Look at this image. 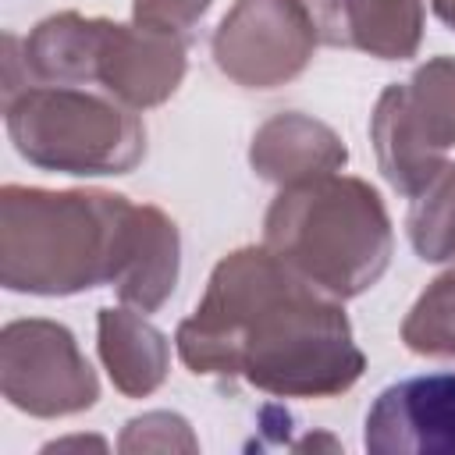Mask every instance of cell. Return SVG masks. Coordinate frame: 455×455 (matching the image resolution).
<instances>
[{
  "label": "cell",
  "mask_w": 455,
  "mask_h": 455,
  "mask_svg": "<svg viewBox=\"0 0 455 455\" xmlns=\"http://www.w3.org/2000/svg\"><path fill=\"white\" fill-rule=\"evenodd\" d=\"M0 391L18 412L60 419L96 405L100 377L64 323L28 316L0 331Z\"/></svg>",
  "instance_id": "cell-7"
},
{
  "label": "cell",
  "mask_w": 455,
  "mask_h": 455,
  "mask_svg": "<svg viewBox=\"0 0 455 455\" xmlns=\"http://www.w3.org/2000/svg\"><path fill=\"white\" fill-rule=\"evenodd\" d=\"M249 164L263 181L281 188L341 171L348 164V149L331 124L299 110H284L256 128L249 142Z\"/></svg>",
  "instance_id": "cell-10"
},
{
  "label": "cell",
  "mask_w": 455,
  "mask_h": 455,
  "mask_svg": "<svg viewBox=\"0 0 455 455\" xmlns=\"http://www.w3.org/2000/svg\"><path fill=\"white\" fill-rule=\"evenodd\" d=\"M405 235L423 263L455 259V160H444V167L412 196Z\"/></svg>",
  "instance_id": "cell-14"
},
{
  "label": "cell",
  "mask_w": 455,
  "mask_h": 455,
  "mask_svg": "<svg viewBox=\"0 0 455 455\" xmlns=\"http://www.w3.org/2000/svg\"><path fill=\"white\" fill-rule=\"evenodd\" d=\"M82 444H96V448H107L100 437H64V441H53V444H46V451H60V448H82Z\"/></svg>",
  "instance_id": "cell-19"
},
{
  "label": "cell",
  "mask_w": 455,
  "mask_h": 455,
  "mask_svg": "<svg viewBox=\"0 0 455 455\" xmlns=\"http://www.w3.org/2000/svg\"><path fill=\"white\" fill-rule=\"evenodd\" d=\"M174 348L192 373L238 377L274 398H334L366 370L341 299L267 245L217 259L203 299L174 331Z\"/></svg>",
  "instance_id": "cell-1"
},
{
  "label": "cell",
  "mask_w": 455,
  "mask_h": 455,
  "mask_svg": "<svg viewBox=\"0 0 455 455\" xmlns=\"http://www.w3.org/2000/svg\"><path fill=\"white\" fill-rule=\"evenodd\" d=\"M32 82L89 85L132 110L167 103L185 78V39L153 25H121L60 11L43 18L25 39Z\"/></svg>",
  "instance_id": "cell-4"
},
{
  "label": "cell",
  "mask_w": 455,
  "mask_h": 455,
  "mask_svg": "<svg viewBox=\"0 0 455 455\" xmlns=\"http://www.w3.org/2000/svg\"><path fill=\"white\" fill-rule=\"evenodd\" d=\"M320 39L377 60H409L423 43V0H320Z\"/></svg>",
  "instance_id": "cell-11"
},
{
  "label": "cell",
  "mask_w": 455,
  "mask_h": 455,
  "mask_svg": "<svg viewBox=\"0 0 455 455\" xmlns=\"http://www.w3.org/2000/svg\"><path fill=\"white\" fill-rule=\"evenodd\" d=\"M320 43L306 0H235L213 28L210 50L224 78L242 89H277L299 78Z\"/></svg>",
  "instance_id": "cell-8"
},
{
  "label": "cell",
  "mask_w": 455,
  "mask_h": 455,
  "mask_svg": "<svg viewBox=\"0 0 455 455\" xmlns=\"http://www.w3.org/2000/svg\"><path fill=\"white\" fill-rule=\"evenodd\" d=\"M213 0H132V21L153 25L164 32H174L181 39L192 36V28L203 21Z\"/></svg>",
  "instance_id": "cell-17"
},
{
  "label": "cell",
  "mask_w": 455,
  "mask_h": 455,
  "mask_svg": "<svg viewBox=\"0 0 455 455\" xmlns=\"http://www.w3.org/2000/svg\"><path fill=\"white\" fill-rule=\"evenodd\" d=\"M263 245L334 299L373 288L395 252L380 192L352 174H320L281 185L263 217Z\"/></svg>",
  "instance_id": "cell-3"
},
{
  "label": "cell",
  "mask_w": 455,
  "mask_h": 455,
  "mask_svg": "<svg viewBox=\"0 0 455 455\" xmlns=\"http://www.w3.org/2000/svg\"><path fill=\"white\" fill-rule=\"evenodd\" d=\"M370 142L384 181L412 199L455 146V57H430L409 82L384 85L370 114Z\"/></svg>",
  "instance_id": "cell-6"
},
{
  "label": "cell",
  "mask_w": 455,
  "mask_h": 455,
  "mask_svg": "<svg viewBox=\"0 0 455 455\" xmlns=\"http://www.w3.org/2000/svg\"><path fill=\"white\" fill-rule=\"evenodd\" d=\"M139 203L103 188H0V284L21 295H78L117 284Z\"/></svg>",
  "instance_id": "cell-2"
},
{
  "label": "cell",
  "mask_w": 455,
  "mask_h": 455,
  "mask_svg": "<svg viewBox=\"0 0 455 455\" xmlns=\"http://www.w3.org/2000/svg\"><path fill=\"white\" fill-rule=\"evenodd\" d=\"M178 270H181L178 224L160 206L142 203L135 213V231H132L124 270L114 284L117 299L139 313H156L171 299L178 284Z\"/></svg>",
  "instance_id": "cell-13"
},
{
  "label": "cell",
  "mask_w": 455,
  "mask_h": 455,
  "mask_svg": "<svg viewBox=\"0 0 455 455\" xmlns=\"http://www.w3.org/2000/svg\"><path fill=\"white\" fill-rule=\"evenodd\" d=\"M402 341L416 355L455 359V259L437 274L402 320Z\"/></svg>",
  "instance_id": "cell-15"
},
{
  "label": "cell",
  "mask_w": 455,
  "mask_h": 455,
  "mask_svg": "<svg viewBox=\"0 0 455 455\" xmlns=\"http://www.w3.org/2000/svg\"><path fill=\"white\" fill-rule=\"evenodd\" d=\"M117 451H199V437L192 434L188 419L167 409L142 412L124 423L117 437Z\"/></svg>",
  "instance_id": "cell-16"
},
{
  "label": "cell",
  "mask_w": 455,
  "mask_h": 455,
  "mask_svg": "<svg viewBox=\"0 0 455 455\" xmlns=\"http://www.w3.org/2000/svg\"><path fill=\"white\" fill-rule=\"evenodd\" d=\"M7 135L21 160L39 171L100 178L128 174L146 156L142 117L89 85H46L4 100Z\"/></svg>",
  "instance_id": "cell-5"
},
{
  "label": "cell",
  "mask_w": 455,
  "mask_h": 455,
  "mask_svg": "<svg viewBox=\"0 0 455 455\" xmlns=\"http://www.w3.org/2000/svg\"><path fill=\"white\" fill-rule=\"evenodd\" d=\"M430 7H434V14L455 32V0H430Z\"/></svg>",
  "instance_id": "cell-18"
},
{
  "label": "cell",
  "mask_w": 455,
  "mask_h": 455,
  "mask_svg": "<svg viewBox=\"0 0 455 455\" xmlns=\"http://www.w3.org/2000/svg\"><path fill=\"white\" fill-rule=\"evenodd\" d=\"M370 455H455V370L387 384L366 409Z\"/></svg>",
  "instance_id": "cell-9"
},
{
  "label": "cell",
  "mask_w": 455,
  "mask_h": 455,
  "mask_svg": "<svg viewBox=\"0 0 455 455\" xmlns=\"http://www.w3.org/2000/svg\"><path fill=\"white\" fill-rule=\"evenodd\" d=\"M96 348L110 384L124 398L153 395L171 370V341L139 309L103 306L96 313Z\"/></svg>",
  "instance_id": "cell-12"
}]
</instances>
